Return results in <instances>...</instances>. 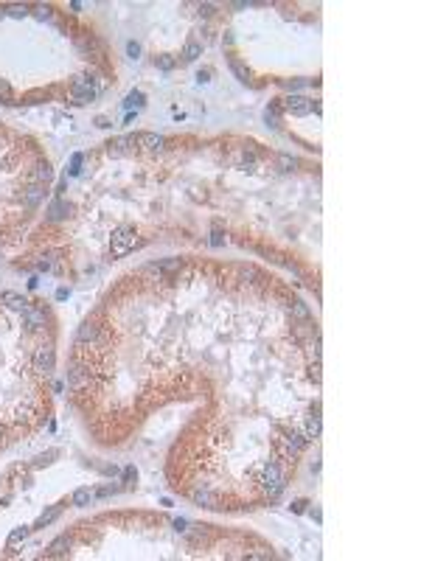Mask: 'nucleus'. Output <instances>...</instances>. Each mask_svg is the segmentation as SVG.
I'll use <instances>...</instances> for the list:
<instances>
[{"instance_id":"obj_13","label":"nucleus","mask_w":421,"mask_h":561,"mask_svg":"<svg viewBox=\"0 0 421 561\" xmlns=\"http://www.w3.org/2000/svg\"><path fill=\"white\" fill-rule=\"evenodd\" d=\"M306 505H309V503H306V499H295V503L289 505V508H292L295 514H304V511H306Z\"/></svg>"},{"instance_id":"obj_4","label":"nucleus","mask_w":421,"mask_h":561,"mask_svg":"<svg viewBox=\"0 0 421 561\" xmlns=\"http://www.w3.org/2000/svg\"><path fill=\"white\" fill-rule=\"evenodd\" d=\"M93 499H96V491H93V488H87V486H82V488H76V491H73L70 503H73L76 508H85V505H90Z\"/></svg>"},{"instance_id":"obj_10","label":"nucleus","mask_w":421,"mask_h":561,"mask_svg":"<svg viewBox=\"0 0 421 561\" xmlns=\"http://www.w3.org/2000/svg\"><path fill=\"white\" fill-rule=\"evenodd\" d=\"M26 536H28V528H26V525H23V528H14V530H11V536H9V545H17V542L26 539Z\"/></svg>"},{"instance_id":"obj_3","label":"nucleus","mask_w":421,"mask_h":561,"mask_svg":"<svg viewBox=\"0 0 421 561\" xmlns=\"http://www.w3.org/2000/svg\"><path fill=\"white\" fill-rule=\"evenodd\" d=\"M197 56H203V43H197V39H188L186 45H183L180 56H177V65H186V62H194Z\"/></svg>"},{"instance_id":"obj_9","label":"nucleus","mask_w":421,"mask_h":561,"mask_svg":"<svg viewBox=\"0 0 421 561\" xmlns=\"http://www.w3.org/2000/svg\"><path fill=\"white\" fill-rule=\"evenodd\" d=\"M144 101H146V95H144V93H141V90H132V93L127 95V101H124V104H127V107H132V104L144 107Z\"/></svg>"},{"instance_id":"obj_12","label":"nucleus","mask_w":421,"mask_h":561,"mask_svg":"<svg viewBox=\"0 0 421 561\" xmlns=\"http://www.w3.org/2000/svg\"><path fill=\"white\" fill-rule=\"evenodd\" d=\"M124 480H127L129 486H135V483H138V469H135V466H127V471H124Z\"/></svg>"},{"instance_id":"obj_14","label":"nucleus","mask_w":421,"mask_h":561,"mask_svg":"<svg viewBox=\"0 0 421 561\" xmlns=\"http://www.w3.org/2000/svg\"><path fill=\"white\" fill-rule=\"evenodd\" d=\"M129 53H132V56H138V53H141V45H138V43H129Z\"/></svg>"},{"instance_id":"obj_5","label":"nucleus","mask_w":421,"mask_h":561,"mask_svg":"<svg viewBox=\"0 0 421 561\" xmlns=\"http://www.w3.org/2000/svg\"><path fill=\"white\" fill-rule=\"evenodd\" d=\"M62 508H65V503H59V505H53V508H51V511H45V514H43V516H39V519H37V522H34V528H45V525H51V522H53V519H56L59 514H62Z\"/></svg>"},{"instance_id":"obj_7","label":"nucleus","mask_w":421,"mask_h":561,"mask_svg":"<svg viewBox=\"0 0 421 561\" xmlns=\"http://www.w3.org/2000/svg\"><path fill=\"white\" fill-rule=\"evenodd\" d=\"M275 163H278V171H292V166L298 163V160L289 157V154H275Z\"/></svg>"},{"instance_id":"obj_1","label":"nucleus","mask_w":421,"mask_h":561,"mask_svg":"<svg viewBox=\"0 0 421 561\" xmlns=\"http://www.w3.org/2000/svg\"><path fill=\"white\" fill-rule=\"evenodd\" d=\"M191 503L197 508H208V511H219V494H213L211 488H197V491H188Z\"/></svg>"},{"instance_id":"obj_11","label":"nucleus","mask_w":421,"mask_h":561,"mask_svg":"<svg viewBox=\"0 0 421 561\" xmlns=\"http://www.w3.org/2000/svg\"><path fill=\"white\" fill-rule=\"evenodd\" d=\"M118 491H124V488L121 486H102L96 491V497H110V494H118Z\"/></svg>"},{"instance_id":"obj_8","label":"nucleus","mask_w":421,"mask_h":561,"mask_svg":"<svg viewBox=\"0 0 421 561\" xmlns=\"http://www.w3.org/2000/svg\"><path fill=\"white\" fill-rule=\"evenodd\" d=\"M155 65H157L160 70H174V68H177V59H174V56H166V53H163V56H155Z\"/></svg>"},{"instance_id":"obj_6","label":"nucleus","mask_w":421,"mask_h":561,"mask_svg":"<svg viewBox=\"0 0 421 561\" xmlns=\"http://www.w3.org/2000/svg\"><path fill=\"white\" fill-rule=\"evenodd\" d=\"M228 62H230V70H233V73L239 76V82H245V85H247V82H250V73H247V68H245V65H242L236 56H230Z\"/></svg>"},{"instance_id":"obj_2","label":"nucleus","mask_w":421,"mask_h":561,"mask_svg":"<svg viewBox=\"0 0 421 561\" xmlns=\"http://www.w3.org/2000/svg\"><path fill=\"white\" fill-rule=\"evenodd\" d=\"M284 110H289V112H295V115H306V112H315L317 110V104L312 98H304V95H289L287 101H284Z\"/></svg>"}]
</instances>
